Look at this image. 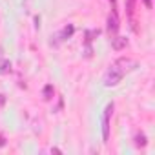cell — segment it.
<instances>
[{
    "label": "cell",
    "instance_id": "cell-6",
    "mask_svg": "<svg viewBox=\"0 0 155 155\" xmlns=\"http://www.w3.org/2000/svg\"><path fill=\"white\" fill-rule=\"evenodd\" d=\"M133 2H135V0H128V13L130 15L133 13Z\"/></svg>",
    "mask_w": 155,
    "mask_h": 155
},
{
    "label": "cell",
    "instance_id": "cell-4",
    "mask_svg": "<svg viewBox=\"0 0 155 155\" xmlns=\"http://www.w3.org/2000/svg\"><path fill=\"white\" fill-rule=\"evenodd\" d=\"M126 44H128V40L122 38V37H115V38H113V48H115V49H122Z\"/></svg>",
    "mask_w": 155,
    "mask_h": 155
},
{
    "label": "cell",
    "instance_id": "cell-1",
    "mask_svg": "<svg viewBox=\"0 0 155 155\" xmlns=\"http://www.w3.org/2000/svg\"><path fill=\"white\" fill-rule=\"evenodd\" d=\"M135 66V62L131 60V58H126V57H122V58H119V60H115L111 66H110V69L106 71V75H104V86H115V84H119L120 82V79Z\"/></svg>",
    "mask_w": 155,
    "mask_h": 155
},
{
    "label": "cell",
    "instance_id": "cell-3",
    "mask_svg": "<svg viewBox=\"0 0 155 155\" xmlns=\"http://www.w3.org/2000/svg\"><path fill=\"white\" fill-rule=\"evenodd\" d=\"M108 31L113 33V35L119 31V20H117V13L115 11H111V15L108 17Z\"/></svg>",
    "mask_w": 155,
    "mask_h": 155
},
{
    "label": "cell",
    "instance_id": "cell-2",
    "mask_svg": "<svg viewBox=\"0 0 155 155\" xmlns=\"http://www.w3.org/2000/svg\"><path fill=\"white\" fill-rule=\"evenodd\" d=\"M111 113H113V104H108L106 110H104V117H102V140L108 142L110 139V119H111Z\"/></svg>",
    "mask_w": 155,
    "mask_h": 155
},
{
    "label": "cell",
    "instance_id": "cell-5",
    "mask_svg": "<svg viewBox=\"0 0 155 155\" xmlns=\"http://www.w3.org/2000/svg\"><path fill=\"white\" fill-rule=\"evenodd\" d=\"M137 146H144L146 144V137L144 135H137V142H135Z\"/></svg>",
    "mask_w": 155,
    "mask_h": 155
},
{
    "label": "cell",
    "instance_id": "cell-7",
    "mask_svg": "<svg viewBox=\"0 0 155 155\" xmlns=\"http://www.w3.org/2000/svg\"><path fill=\"white\" fill-rule=\"evenodd\" d=\"M8 66H9V62H4V64H2V68H0V71L6 73V71H8Z\"/></svg>",
    "mask_w": 155,
    "mask_h": 155
},
{
    "label": "cell",
    "instance_id": "cell-8",
    "mask_svg": "<svg viewBox=\"0 0 155 155\" xmlns=\"http://www.w3.org/2000/svg\"><path fill=\"white\" fill-rule=\"evenodd\" d=\"M49 95H51V86H48V88H46V99H51Z\"/></svg>",
    "mask_w": 155,
    "mask_h": 155
}]
</instances>
